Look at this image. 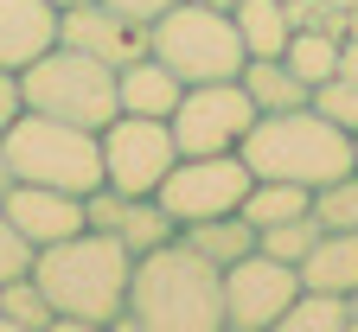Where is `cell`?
<instances>
[{"instance_id":"14","label":"cell","mask_w":358,"mask_h":332,"mask_svg":"<svg viewBox=\"0 0 358 332\" xmlns=\"http://www.w3.org/2000/svg\"><path fill=\"white\" fill-rule=\"evenodd\" d=\"M58 38V13L45 0H0V64L20 71Z\"/></svg>"},{"instance_id":"33","label":"cell","mask_w":358,"mask_h":332,"mask_svg":"<svg viewBox=\"0 0 358 332\" xmlns=\"http://www.w3.org/2000/svg\"><path fill=\"white\" fill-rule=\"evenodd\" d=\"M45 7H52V13H64V7H77V0H45Z\"/></svg>"},{"instance_id":"7","label":"cell","mask_w":358,"mask_h":332,"mask_svg":"<svg viewBox=\"0 0 358 332\" xmlns=\"http://www.w3.org/2000/svg\"><path fill=\"white\" fill-rule=\"evenodd\" d=\"M250 122H256V103H250V89L237 77L186 83L173 115H166L179 154H237V140L250 134Z\"/></svg>"},{"instance_id":"12","label":"cell","mask_w":358,"mask_h":332,"mask_svg":"<svg viewBox=\"0 0 358 332\" xmlns=\"http://www.w3.org/2000/svg\"><path fill=\"white\" fill-rule=\"evenodd\" d=\"M58 45H77V52H90V58H103V64L122 71L134 58H148V26L115 13L109 0H77V7L58 13Z\"/></svg>"},{"instance_id":"8","label":"cell","mask_w":358,"mask_h":332,"mask_svg":"<svg viewBox=\"0 0 358 332\" xmlns=\"http://www.w3.org/2000/svg\"><path fill=\"white\" fill-rule=\"evenodd\" d=\"M250 166L243 154H179L173 173L160 179V205L173 224H199V217H224V211H237L243 192H250Z\"/></svg>"},{"instance_id":"15","label":"cell","mask_w":358,"mask_h":332,"mask_svg":"<svg viewBox=\"0 0 358 332\" xmlns=\"http://www.w3.org/2000/svg\"><path fill=\"white\" fill-rule=\"evenodd\" d=\"M301 288H320V294L358 288V230H320V243L301 256Z\"/></svg>"},{"instance_id":"28","label":"cell","mask_w":358,"mask_h":332,"mask_svg":"<svg viewBox=\"0 0 358 332\" xmlns=\"http://www.w3.org/2000/svg\"><path fill=\"white\" fill-rule=\"evenodd\" d=\"M20 109H26V103H20V71L0 64V134H7V122H13Z\"/></svg>"},{"instance_id":"20","label":"cell","mask_w":358,"mask_h":332,"mask_svg":"<svg viewBox=\"0 0 358 332\" xmlns=\"http://www.w3.org/2000/svg\"><path fill=\"white\" fill-rule=\"evenodd\" d=\"M237 211L262 230V224H282V217L313 211V192H307V185H294V179H250V192H243Z\"/></svg>"},{"instance_id":"6","label":"cell","mask_w":358,"mask_h":332,"mask_svg":"<svg viewBox=\"0 0 358 332\" xmlns=\"http://www.w3.org/2000/svg\"><path fill=\"white\" fill-rule=\"evenodd\" d=\"M148 52L179 77V83H211V77H237L243 71V38L231 7L211 0H173V7L148 26Z\"/></svg>"},{"instance_id":"16","label":"cell","mask_w":358,"mask_h":332,"mask_svg":"<svg viewBox=\"0 0 358 332\" xmlns=\"http://www.w3.org/2000/svg\"><path fill=\"white\" fill-rule=\"evenodd\" d=\"M179 89H186V83H179L154 52L115 71V96H122V109H128V115H160V122H166V115H173V103H179Z\"/></svg>"},{"instance_id":"32","label":"cell","mask_w":358,"mask_h":332,"mask_svg":"<svg viewBox=\"0 0 358 332\" xmlns=\"http://www.w3.org/2000/svg\"><path fill=\"white\" fill-rule=\"evenodd\" d=\"M345 301H352V332H358V288H352V294H345Z\"/></svg>"},{"instance_id":"2","label":"cell","mask_w":358,"mask_h":332,"mask_svg":"<svg viewBox=\"0 0 358 332\" xmlns=\"http://www.w3.org/2000/svg\"><path fill=\"white\" fill-rule=\"evenodd\" d=\"M115 332H224V268L186 236H166L160 250L134 256Z\"/></svg>"},{"instance_id":"13","label":"cell","mask_w":358,"mask_h":332,"mask_svg":"<svg viewBox=\"0 0 358 332\" xmlns=\"http://www.w3.org/2000/svg\"><path fill=\"white\" fill-rule=\"evenodd\" d=\"M0 211L13 217V230L26 236L32 250L58 243V236H77V230L90 224V217H83V192H58V185H26V179H13V185H7Z\"/></svg>"},{"instance_id":"27","label":"cell","mask_w":358,"mask_h":332,"mask_svg":"<svg viewBox=\"0 0 358 332\" xmlns=\"http://www.w3.org/2000/svg\"><path fill=\"white\" fill-rule=\"evenodd\" d=\"M32 268V243L13 230V217L0 211V281H13V275H26Z\"/></svg>"},{"instance_id":"9","label":"cell","mask_w":358,"mask_h":332,"mask_svg":"<svg viewBox=\"0 0 358 332\" xmlns=\"http://www.w3.org/2000/svg\"><path fill=\"white\" fill-rule=\"evenodd\" d=\"M301 294V268L275 262V256H237L224 268V332H275L288 301Z\"/></svg>"},{"instance_id":"22","label":"cell","mask_w":358,"mask_h":332,"mask_svg":"<svg viewBox=\"0 0 358 332\" xmlns=\"http://www.w3.org/2000/svg\"><path fill=\"white\" fill-rule=\"evenodd\" d=\"M282 64H288L301 83H327V77L339 71V38L320 32V26H301V32H288V45H282Z\"/></svg>"},{"instance_id":"1","label":"cell","mask_w":358,"mask_h":332,"mask_svg":"<svg viewBox=\"0 0 358 332\" xmlns=\"http://www.w3.org/2000/svg\"><path fill=\"white\" fill-rule=\"evenodd\" d=\"M38 294L52 301V332H109L128 307V275H134V256L115 243L109 230H77V236H58V243L32 250V268Z\"/></svg>"},{"instance_id":"23","label":"cell","mask_w":358,"mask_h":332,"mask_svg":"<svg viewBox=\"0 0 358 332\" xmlns=\"http://www.w3.org/2000/svg\"><path fill=\"white\" fill-rule=\"evenodd\" d=\"M0 332H52V301L38 294L32 275L0 281Z\"/></svg>"},{"instance_id":"30","label":"cell","mask_w":358,"mask_h":332,"mask_svg":"<svg viewBox=\"0 0 358 332\" xmlns=\"http://www.w3.org/2000/svg\"><path fill=\"white\" fill-rule=\"evenodd\" d=\"M333 77H358V32L339 38V71H333Z\"/></svg>"},{"instance_id":"29","label":"cell","mask_w":358,"mask_h":332,"mask_svg":"<svg viewBox=\"0 0 358 332\" xmlns=\"http://www.w3.org/2000/svg\"><path fill=\"white\" fill-rule=\"evenodd\" d=\"M109 7H115V13H128V20H141V26H154V20L173 7V0H109Z\"/></svg>"},{"instance_id":"11","label":"cell","mask_w":358,"mask_h":332,"mask_svg":"<svg viewBox=\"0 0 358 332\" xmlns=\"http://www.w3.org/2000/svg\"><path fill=\"white\" fill-rule=\"evenodd\" d=\"M83 217H90V230H109L128 256H148V250L166 243V236H179V224L166 217V205L154 192H115V185H96V192H83Z\"/></svg>"},{"instance_id":"4","label":"cell","mask_w":358,"mask_h":332,"mask_svg":"<svg viewBox=\"0 0 358 332\" xmlns=\"http://www.w3.org/2000/svg\"><path fill=\"white\" fill-rule=\"evenodd\" d=\"M20 103L38 109V115H58V122H77V128H109L122 115V96H115V64L77 52V45H45L32 64H20Z\"/></svg>"},{"instance_id":"17","label":"cell","mask_w":358,"mask_h":332,"mask_svg":"<svg viewBox=\"0 0 358 332\" xmlns=\"http://www.w3.org/2000/svg\"><path fill=\"white\" fill-rule=\"evenodd\" d=\"M237 83L250 89L256 115H275V109H307V103H313V83H301L282 58H243Z\"/></svg>"},{"instance_id":"10","label":"cell","mask_w":358,"mask_h":332,"mask_svg":"<svg viewBox=\"0 0 358 332\" xmlns=\"http://www.w3.org/2000/svg\"><path fill=\"white\" fill-rule=\"evenodd\" d=\"M96 140H103V185H115V192H160V179L179 160L173 128L160 115H128L122 109Z\"/></svg>"},{"instance_id":"18","label":"cell","mask_w":358,"mask_h":332,"mask_svg":"<svg viewBox=\"0 0 358 332\" xmlns=\"http://www.w3.org/2000/svg\"><path fill=\"white\" fill-rule=\"evenodd\" d=\"M179 236L199 250V256H211L217 268H231L237 256H250L256 250V224L243 217V211H224V217H199V224H179Z\"/></svg>"},{"instance_id":"3","label":"cell","mask_w":358,"mask_h":332,"mask_svg":"<svg viewBox=\"0 0 358 332\" xmlns=\"http://www.w3.org/2000/svg\"><path fill=\"white\" fill-rule=\"evenodd\" d=\"M237 154L256 179H294L307 192L333 185L339 173H352V134L333 128L320 109H275V115H256L250 134L237 140Z\"/></svg>"},{"instance_id":"21","label":"cell","mask_w":358,"mask_h":332,"mask_svg":"<svg viewBox=\"0 0 358 332\" xmlns=\"http://www.w3.org/2000/svg\"><path fill=\"white\" fill-rule=\"evenodd\" d=\"M275 332H352V301L345 294H320V288H301L282 313Z\"/></svg>"},{"instance_id":"34","label":"cell","mask_w":358,"mask_h":332,"mask_svg":"<svg viewBox=\"0 0 358 332\" xmlns=\"http://www.w3.org/2000/svg\"><path fill=\"white\" fill-rule=\"evenodd\" d=\"M352 173H358V134H352Z\"/></svg>"},{"instance_id":"31","label":"cell","mask_w":358,"mask_h":332,"mask_svg":"<svg viewBox=\"0 0 358 332\" xmlns=\"http://www.w3.org/2000/svg\"><path fill=\"white\" fill-rule=\"evenodd\" d=\"M7 185H13V166H7V147H0V199H7Z\"/></svg>"},{"instance_id":"25","label":"cell","mask_w":358,"mask_h":332,"mask_svg":"<svg viewBox=\"0 0 358 332\" xmlns=\"http://www.w3.org/2000/svg\"><path fill=\"white\" fill-rule=\"evenodd\" d=\"M313 217L327 230H358V173H339L333 185L313 192Z\"/></svg>"},{"instance_id":"26","label":"cell","mask_w":358,"mask_h":332,"mask_svg":"<svg viewBox=\"0 0 358 332\" xmlns=\"http://www.w3.org/2000/svg\"><path fill=\"white\" fill-rule=\"evenodd\" d=\"M313 109H320L333 128L358 134V77H327V83H313Z\"/></svg>"},{"instance_id":"5","label":"cell","mask_w":358,"mask_h":332,"mask_svg":"<svg viewBox=\"0 0 358 332\" xmlns=\"http://www.w3.org/2000/svg\"><path fill=\"white\" fill-rule=\"evenodd\" d=\"M0 147H7L13 179H26V185H58V192H96L103 185V140H96V128L20 109L7 122V134H0Z\"/></svg>"},{"instance_id":"24","label":"cell","mask_w":358,"mask_h":332,"mask_svg":"<svg viewBox=\"0 0 358 332\" xmlns=\"http://www.w3.org/2000/svg\"><path fill=\"white\" fill-rule=\"evenodd\" d=\"M320 230H327L320 217L301 211V217H282V224H262V230H256V250H262V256H275V262H294V268H301V256L320 243Z\"/></svg>"},{"instance_id":"19","label":"cell","mask_w":358,"mask_h":332,"mask_svg":"<svg viewBox=\"0 0 358 332\" xmlns=\"http://www.w3.org/2000/svg\"><path fill=\"white\" fill-rule=\"evenodd\" d=\"M231 20H237V38H243L250 58H282V45H288V32H294L282 0H237Z\"/></svg>"}]
</instances>
